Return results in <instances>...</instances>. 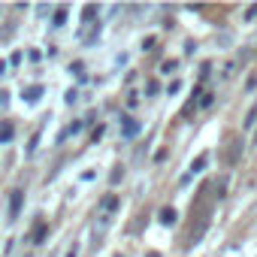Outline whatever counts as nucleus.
Masks as SVG:
<instances>
[{"label": "nucleus", "instance_id": "1", "mask_svg": "<svg viewBox=\"0 0 257 257\" xmlns=\"http://www.w3.org/2000/svg\"><path fill=\"white\" fill-rule=\"evenodd\" d=\"M206 167H209V152H203V155H197V158L191 161V167H188V179H191V176H200ZM188 179H185V182H188Z\"/></svg>", "mask_w": 257, "mask_h": 257}, {"label": "nucleus", "instance_id": "2", "mask_svg": "<svg viewBox=\"0 0 257 257\" xmlns=\"http://www.w3.org/2000/svg\"><path fill=\"white\" fill-rule=\"evenodd\" d=\"M22 203H25V191H13V197H10V218H13V221H16L19 212H22Z\"/></svg>", "mask_w": 257, "mask_h": 257}, {"label": "nucleus", "instance_id": "3", "mask_svg": "<svg viewBox=\"0 0 257 257\" xmlns=\"http://www.w3.org/2000/svg\"><path fill=\"white\" fill-rule=\"evenodd\" d=\"M140 131H143V124L137 121V118H124V127H121V134L131 140V137H140Z\"/></svg>", "mask_w": 257, "mask_h": 257}, {"label": "nucleus", "instance_id": "4", "mask_svg": "<svg viewBox=\"0 0 257 257\" xmlns=\"http://www.w3.org/2000/svg\"><path fill=\"white\" fill-rule=\"evenodd\" d=\"M43 94H46V88H43V85L28 88V91H25V103H28V106H34V103H40V100H43Z\"/></svg>", "mask_w": 257, "mask_h": 257}, {"label": "nucleus", "instance_id": "5", "mask_svg": "<svg viewBox=\"0 0 257 257\" xmlns=\"http://www.w3.org/2000/svg\"><path fill=\"white\" fill-rule=\"evenodd\" d=\"M176 218H179V215H176V209H173V206H167V209L161 212V224H164V227H173V224H176Z\"/></svg>", "mask_w": 257, "mask_h": 257}, {"label": "nucleus", "instance_id": "6", "mask_svg": "<svg viewBox=\"0 0 257 257\" xmlns=\"http://www.w3.org/2000/svg\"><path fill=\"white\" fill-rule=\"evenodd\" d=\"M13 124H0V143H7V140H13Z\"/></svg>", "mask_w": 257, "mask_h": 257}, {"label": "nucleus", "instance_id": "7", "mask_svg": "<svg viewBox=\"0 0 257 257\" xmlns=\"http://www.w3.org/2000/svg\"><path fill=\"white\" fill-rule=\"evenodd\" d=\"M118 209V197H106L103 200V212H115Z\"/></svg>", "mask_w": 257, "mask_h": 257}, {"label": "nucleus", "instance_id": "8", "mask_svg": "<svg viewBox=\"0 0 257 257\" xmlns=\"http://www.w3.org/2000/svg\"><path fill=\"white\" fill-rule=\"evenodd\" d=\"M176 67H179V61H164V64H161V73H164V76H170Z\"/></svg>", "mask_w": 257, "mask_h": 257}, {"label": "nucleus", "instance_id": "9", "mask_svg": "<svg viewBox=\"0 0 257 257\" xmlns=\"http://www.w3.org/2000/svg\"><path fill=\"white\" fill-rule=\"evenodd\" d=\"M251 19H257V7H245L242 10V22H251Z\"/></svg>", "mask_w": 257, "mask_h": 257}, {"label": "nucleus", "instance_id": "10", "mask_svg": "<svg viewBox=\"0 0 257 257\" xmlns=\"http://www.w3.org/2000/svg\"><path fill=\"white\" fill-rule=\"evenodd\" d=\"M79 248H82V242H70V248H67L64 257H79Z\"/></svg>", "mask_w": 257, "mask_h": 257}, {"label": "nucleus", "instance_id": "11", "mask_svg": "<svg viewBox=\"0 0 257 257\" xmlns=\"http://www.w3.org/2000/svg\"><path fill=\"white\" fill-rule=\"evenodd\" d=\"M64 19H67V10H61V13L55 16V25H52V28H61V25H64Z\"/></svg>", "mask_w": 257, "mask_h": 257}, {"label": "nucleus", "instance_id": "12", "mask_svg": "<svg viewBox=\"0 0 257 257\" xmlns=\"http://www.w3.org/2000/svg\"><path fill=\"white\" fill-rule=\"evenodd\" d=\"M137 103H140V94H131V97H127V106H134V109H137Z\"/></svg>", "mask_w": 257, "mask_h": 257}, {"label": "nucleus", "instance_id": "13", "mask_svg": "<svg viewBox=\"0 0 257 257\" xmlns=\"http://www.w3.org/2000/svg\"><path fill=\"white\" fill-rule=\"evenodd\" d=\"M28 58H31V61H40V58H43V52H40V49H34V52H28Z\"/></svg>", "mask_w": 257, "mask_h": 257}, {"label": "nucleus", "instance_id": "14", "mask_svg": "<svg viewBox=\"0 0 257 257\" xmlns=\"http://www.w3.org/2000/svg\"><path fill=\"white\" fill-rule=\"evenodd\" d=\"M179 91H182V82H179V79H176V82H173V85H170V94H179Z\"/></svg>", "mask_w": 257, "mask_h": 257}, {"label": "nucleus", "instance_id": "15", "mask_svg": "<svg viewBox=\"0 0 257 257\" xmlns=\"http://www.w3.org/2000/svg\"><path fill=\"white\" fill-rule=\"evenodd\" d=\"M212 97H215V94H206V97L200 100V106H203V109H206V106H212Z\"/></svg>", "mask_w": 257, "mask_h": 257}, {"label": "nucleus", "instance_id": "16", "mask_svg": "<svg viewBox=\"0 0 257 257\" xmlns=\"http://www.w3.org/2000/svg\"><path fill=\"white\" fill-rule=\"evenodd\" d=\"M146 257H161V254H158V251H149V254H146Z\"/></svg>", "mask_w": 257, "mask_h": 257}]
</instances>
